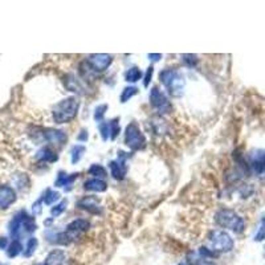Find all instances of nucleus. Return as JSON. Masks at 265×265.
I'll list each match as a JSON object with an SVG mask.
<instances>
[{"label": "nucleus", "instance_id": "obj_38", "mask_svg": "<svg viewBox=\"0 0 265 265\" xmlns=\"http://www.w3.org/2000/svg\"><path fill=\"white\" fill-rule=\"evenodd\" d=\"M36 265H47V264H45V262H44V264H36Z\"/></svg>", "mask_w": 265, "mask_h": 265}, {"label": "nucleus", "instance_id": "obj_33", "mask_svg": "<svg viewBox=\"0 0 265 265\" xmlns=\"http://www.w3.org/2000/svg\"><path fill=\"white\" fill-rule=\"evenodd\" d=\"M88 138H89V134H88V131L83 130V131H81V133H80L79 137H77V139H79L80 142H85V141H88Z\"/></svg>", "mask_w": 265, "mask_h": 265}, {"label": "nucleus", "instance_id": "obj_36", "mask_svg": "<svg viewBox=\"0 0 265 265\" xmlns=\"http://www.w3.org/2000/svg\"><path fill=\"white\" fill-rule=\"evenodd\" d=\"M148 57H150V60H153V61H158V60L162 57V55H148Z\"/></svg>", "mask_w": 265, "mask_h": 265}, {"label": "nucleus", "instance_id": "obj_21", "mask_svg": "<svg viewBox=\"0 0 265 265\" xmlns=\"http://www.w3.org/2000/svg\"><path fill=\"white\" fill-rule=\"evenodd\" d=\"M60 199V194L57 191H53V190H47L45 194L43 195V202H44L47 206H51V204L56 203L57 200Z\"/></svg>", "mask_w": 265, "mask_h": 265}, {"label": "nucleus", "instance_id": "obj_27", "mask_svg": "<svg viewBox=\"0 0 265 265\" xmlns=\"http://www.w3.org/2000/svg\"><path fill=\"white\" fill-rule=\"evenodd\" d=\"M98 129H100V134H101V137H102L103 141H107L109 137H110V128H109V122H101L100 126H98Z\"/></svg>", "mask_w": 265, "mask_h": 265}, {"label": "nucleus", "instance_id": "obj_22", "mask_svg": "<svg viewBox=\"0 0 265 265\" xmlns=\"http://www.w3.org/2000/svg\"><path fill=\"white\" fill-rule=\"evenodd\" d=\"M84 153H85V146H83V145L73 146L72 152H70V158H72L73 165H76L77 162L81 161Z\"/></svg>", "mask_w": 265, "mask_h": 265}, {"label": "nucleus", "instance_id": "obj_16", "mask_svg": "<svg viewBox=\"0 0 265 265\" xmlns=\"http://www.w3.org/2000/svg\"><path fill=\"white\" fill-rule=\"evenodd\" d=\"M84 187H85V190H88V191H94V193H103V191H106L107 188L106 182H103L102 179H97V178L86 180Z\"/></svg>", "mask_w": 265, "mask_h": 265}, {"label": "nucleus", "instance_id": "obj_11", "mask_svg": "<svg viewBox=\"0 0 265 265\" xmlns=\"http://www.w3.org/2000/svg\"><path fill=\"white\" fill-rule=\"evenodd\" d=\"M16 200V193L10 186H0V208L7 210L11 204L15 203Z\"/></svg>", "mask_w": 265, "mask_h": 265}, {"label": "nucleus", "instance_id": "obj_10", "mask_svg": "<svg viewBox=\"0 0 265 265\" xmlns=\"http://www.w3.org/2000/svg\"><path fill=\"white\" fill-rule=\"evenodd\" d=\"M25 217H27V212H25V211H20V212L15 215L14 219L11 220L10 234L15 240H17V239L20 238V235H23L21 230H23V223H24Z\"/></svg>", "mask_w": 265, "mask_h": 265}, {"label": "nucleus", "instance_id": "obj_14", "mask_svg": "<svg viewBox=\"0 0 265 265\" xmlns=\"http://www.w3.org/2000/svg\"><path fill=\"white\" fill-rule=\"evenodd\" d=\"M66 252L62 249H53L45 258L47 265H66Z\"/></svg>", "mask_w": 265, "mask_h": 265}, {"label": "nucleus", "instance_id": "obj_6", "mask_svg": "<svg viewBox=\"0 0 265 265\" xmlns=\"http://www.w3.org/2000/svg\"><path fill=\"white\" fill-rule=\"evenodd\" d=\"M150 103L154 107L155 110L158 111L161 116L163 114H169L172 110V105L169 101V98L166 97L163 92L158 89V88H153L150 92Z\"/></svg>", "mask_w": 265, "mask_h": 265}, {"label": "nucleus", "instance_id": "obj_13", "mask_svg": "<svg viewBox=\"0 0 265 265\" xmlns=\"http://www.w3.org/2000/svg\"><path fill=\"white\" fill-rule=\"evenodd\" d=\"M45 142L49 143H55V145H62L65 143L68 137L64 131L61 130H53V129H45L44 130Z\"/></svg>", "mask_w": 265, "mask_h": 265}, {"label": "nucleus", "instance_id": "obj_39", "mask_svg": "<svg viewBox=\"0 0 265 265\" xmlns=\"http://www.w3.org/2000/svg\"><path fill=\"white\" fill-rule=\"evenodd\" d=\"M179 265H187V264H179Z\"/></svg>", "mask_w": 265, "mask_h": 265}, {"label": "nucleus", "instance_id": "obj_2", "mask_svg": "<svg viewBox=\"0 0 265 265\" xmlns=\"http://www.w3.org/2000/svg\"><path fill=\"white\" fill-rule=\"evenodd\" d=\"M161 83L169 90L172 97H180L183 94V89L186 85L184 76L176 69H165L159 74Z\"/></svg>", "mask_w": 265, "mask_h": 265}, {"label": "nucleus", "instance_id": "obj_25", "mask_svg": "<svg viewBox=\"0 0 265 265\" xmlns=\"http://www.w3.org/2000/svg\"><path fill=\"white\" fill-rule=\"evenodd\" d=\"M138 93V89L135 86H128L122 90V94H121V102H128L131 97H134Z\"/></svg>", "mask_w": 265, "mask_h": 265}, {"label": "nucleus", "instance_id": "obj_37", "mask_svg": "<svg viewBox=\"0 0 265 265\" xmlns=\"http://www.w3.org/2000/svg\"><path fill=\"white\" fill-rule=\"evenodd\" d=\"M262 163H264V170H265V155L262 157Z\"/></svg>", "mask_w": 265, "mask_h": 265}, {"label": "nucleus", "instance_id": "obj_29", "mask_svg": "<svg viewBox=\"0 0 265 265\" xmlns=\"http://www.w3.org/2000/svg\"><path fill=\"white\" fill-rule=\"evenodd\" d=\"M182 60H183V62L188 66V68H194V66H197V64H198V57L194 55L182 56Z\"/></svg>", "mask_w": 265, "mask_h": 265}, {"label": "nucleus", "instance_id": "obj_7", "mask_svg": "<svg viewBox=\"0 0 265 265\" xmlns=\"http://www.w3.org/2000/svg\"><path fill=\"white\" fill-rule=\"evenodd\" d=\"M90 228V223L86 219H74L73 221L68 224L66 227V234H68L69 239L72 241L77 240L79 236L86 232Z\"/></svg>", "mask_w": 265, "mask_h": 265}, {"label": "nucleus", "instance_id": "obj_31", "mask_svg": "<svg viewBox=\"0 0 265 265\" xmlns=\"http://www.w3.org/2000/svg\"><path fill=\"white\" fill-rule=\"evenodd\" d=\"M265 239V217L261 219V223H260V227H258V231L255 236L256 241H262Z\"/></svg>", "mask_w": 265, "mask_h": 265}, {"label": "nucleus", "instance_id": "obj_26", "mask_svg": "<svg viewBox=\"0 0 265 265\" xmlns=\"http://www.w3.org/2000/svg\"><path fill=\"white\" fill-rule=\"evenodd\" d=\"M109 128H110V139L114 141L121 131L120 124H118V118H114V120H111L110 122H109Z\"/></svg>", "mask_w": 265, "mask_h": 265}, {"label": "nucleus", "instance_id": "obj_5", "mask_svg": "<svg viewBox=\"0 0 265 265\" xmlns=\"http://www.w3.org/2000/svg\"><path fill=\"white\" fill-rule=\"evenodd\" d=\"M125 143L131 150H141L145 147L146 138L142 134L141 129L135 122L128 125L126 131H125Z\"/></svg>", "mask_w": 265, "mask_h": 265}, {"label": "nucleus", "instance_id": "obj_19", "mask_svg": "<svg viewBox=\"0 0 265 265\" xmlns=\"http://www.w3.org/2000/svg\"><path fill=\"white\" fill-rule=\"evenodd\" d=\"M187 260H188L187 265H216L214 261L208 260V258L200 257L199 255L197 256V255H194V253H191V255L187 257Z\"/></svg>", "mask_w": 265, "mask_h": 265}, {"label": "nucleus", "instance_id": "obj_1", "mask_svg": "<svg viewBox=\"0 0 265 265\" xmlns=\"http://www.w3.org/2000/svg\"><path fill=\"white\" fill-rule=\"evenodd\" d=\"M80 103L74 97H68L65 100L60 101L52 110V117L56 124H66L70 122L77 116Z\"/></svg>", "mask_w": 265, "mask_h": 265}, {"label": "nucleus", "instance_id": "obj_30", "mask_svg": "<svg viewBox=\"0 0 265 265\" xmlns=\"http://www.w3.org/2000/svg\"><path fill=\"white\" fill-rule=\"evenodd\" d=\"M106 110H107L106 103L100 105V106L96 109V111H94V120L98 121V122H100V121H102V118H103V116H105V113H106Z\"/></svg>", "mask_w": 265, "mask_h": 265}, {"label": "nucleus", "instance_id": "obj_18", "mask_svg": "<svg viewBox=\"0 0 265 265\" xmlns=\"http://www.w3.org/2000/svg\"><path fill=\"white\" fill-rule=\"evenodd\" d=\"M141 77H142L141 69L137 68V66H133V68H130L128 72L125 73V79H126L128 83H137V81L141 80Z\"/></svg>", "mask_w": 265, "mask_h": 265}, {"label": "nucleus", "instance_id": "obj_24", "mask_svg": "<svg viewBox=\"0 0 265 265\" xmlns=\"http://www.w3.org/2000/svg\"><path fill=\"white\" fill-rule=\"evenodd\" d=\"M37 244L39 241L36 238H31L27 241V247H25L24 252H23L25 257H31V256L33 255L34 252H36V248H37Z\"/></svg>", "mask_w": 265, "mask_h": 265}, {"label": "nucleus", "instance_id": "obj_17", "mask_svg": "<svg viewBox=\"0 0 265 265\" xmlns=\"http://www.w3.org/2000/svg\"><path fill=\"white\" fill-rule=\"evenodd\" d=\"M79 178V174H70L68 175L66 172L60 171L59 175H57V179L55 182L56 187H64V186H70L74 180Z\"/></svg>", "mask_w": 265, "mask_h": 265}, {"label": "nucleus", "instance_id": "obj_23", "mask_svg": "<svg viewBox=\"0 0 265 265\" xmlns=\"http://www.w3.org/2000/svg\"><path fill=\"white\" fill-rule=\"evenodd\" d=\"M89 174H90V175H93L94 178H97V179H101V178H106V176H107L106 170L103 169L101 165L92 166V167L89 169Z\"/></svg>", "mask_w": 265, "mask_h": 265}, {"label": "nucleus", "instance_id": "obj_9", "mask_svg": "<svg viewBox=\"0 0 265 265\" xmlns=\"http://www.w3.org/2000/svg\"><path fill=\"white\" fill-rule=\"evenodd\" d=\"M111 61H113V57L110 55H105V53H100V55H92L89 56L88 62H89L92 68L98 72H103L106 70L109 66H110Z\"/></svg>", "mask_w": 265, "mask_h": 265}, {"label": "nucleus", "instance_id": "obj_35", "mask_svg": "<svg viewBox=\"0 0 265 265\" xmlns=\"http://www.w3.org/2000/svg\"><path fill=\"white\" fill-rule=\"evenodd\" d=\"M8 245V240L6 238H0V249H6Z\"/></svg>", "mask_w": 265, "mask_h": 265}, {"label": "nucleus", "instance_id": "obj_32", "mask_svg": "<svg viewBox=\"0 0 265 265\" xmlns=\"http://www.w3.org/2000/svg\"><path fill=\"white\" fill-rule=\"evenodd\" d=\"M153 74H154V68H153V66H148L147 72H146V74H145V81H143V85H145L146 88H147L148 84H150V81H152Z\"/></svg>", "mask_w": 265, "mask_h": 265}, {"label": "nucleus", "instance_id": "obj_15", "mask_svg": "<svg viewBox=\"0 0 265 265\" xmlns=\"http://www.w3.org/2000/svg\"><path fill=\"white\" fill-rule=\"evenodd\" d=\"M36 159L40 161V162L53 163L59 159V155H57V153H56L55 150H52L51 147H44L37 153V155H36Z\"/></svg>", "mask_w": 265, "mask_h": 265}, {"label": "nucleus", "instance_id": "obj_8", "mask_svg": "<svg viewBox=\"0 0 265 265\" xmlns=\"http://www.w3.org/2000/svg\"><path fill=\"white\" fill-rule=\"evenodd\" d=\"M126 155L125 153H118V161H113V162L109 163V169H110V174L114 179L122 180L128 172V167L125 165V161H126Z\"/></svg>", "mask_w": 265, "mask_h": 265}, {"label": "nucleus", "instance_id": "obj_20", "mask_svg": "<svg viewBox=\"0 0 265 265\" xmlns=\"http://www.w3.org/2000/svg\"><path fill=\"white\" fill-rule=\"evenodd\" d=\"M21 252H23V244H21L19 240H14L10 245H8V249H7L8 257L11 258L16 257V256L19 255V253H21Z\"/></svg>", "mask_w": 265, "mask_h": 265}, {"label": "nucleus", "instance_id": "obj_34", "mask_svg": "<svg viewBox=\"0 0 265 265\" xmlns=\"http://www.w3.org/2000/svg\"><path fill=\"white\" fill-rule=\"evenodd\" d=\"M43 200H39V202H36V203L33 204V212L34 215H37L42 212V207H40V204H42Z\"/></svg>", "mask_w": 265, "mask_h": 265}, {"label": "nucleus", "instance_id": "obj_4", "mask_svg": "<svg viewBox=\"0 0 265 265\" xmlns=\"http://www.w3.org/2000/svg\"><path fill=\"white\" fill-rule=\"evenodd\" d=\"M215 221H216L217 225L231 230L236 234H241L245 228L243 217L236 214L234 210H230V208H221V210L217 211L215 214Z\"/></svg>", "mask_w": 265, "mask_h": 265}, {"label": "nucleus", "instance_id": "obj_28", "mask_svg": "<svg viewBox=\"0 0 265 265\" xmlns=\"http://www.w3.org/2000/svg\"><path fill=\"white\" fill-rule=\"evenodd\" d=\"M66 204H68V202L66 200H62V202H60L57 206H55L51 210V214L52 216H59V215H61L64 211H65L66 208Z\"/></svg>", "mask_w": 265, "mask_h": 265}, {"label": "nucleus", "instance_id": "obj_3", "mask_svg": "<svg viewBox=\"0 0 265 265\" xmlns=\"http://www.w3.org/2000/svg\"><path fill=\"white\" fill-rule=\"evenodd\" d=\"M207 248L211 252H214L215 255L217 253H225V252L232 251L234 248V240L225 231L220 230H214L211 231L207 236Z\"/></svg>", "mask_w": 265, "mask_h": 265}, {"label": "nucleus", "instance_id": "obj_12", "mask_svg": "<svg viewBox=\"0 0 265 265\" xmlns=\"http://www.w3.org/2000/svg\"><path fill=\"white\" fill-rule=\"evenodd\" d=\"M77 206H79V208H83L90 214H100L101 212L100 203L94 197H85L83 199H80Z\"/></svg>", "mask_w": 265, "mask_h": 265}]
</instances>
